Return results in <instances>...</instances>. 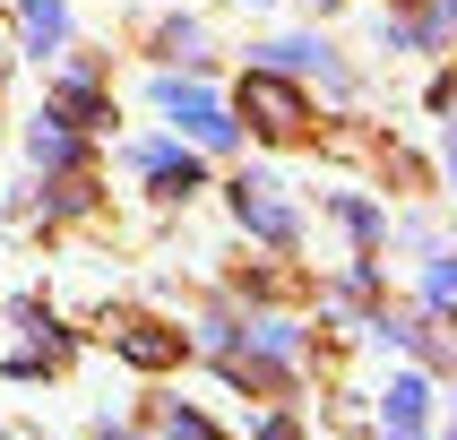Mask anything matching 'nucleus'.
Here are the masks:
<instances>
[{"label": "nucleus", "instance_id": "nucleus-10", "mask_svg": "<svg viewBox=\"0 0 457 440\" xmlns=\"http://www.w3.org/2000/svg\"><path fill=\"white\" fill-rule=\"evenodd\" d=\"M121 354L155 371V362H173V354H181V336H164V328H121Z\"/></svg>", "mask_w": 457, "mask_h": 440}, {"label": "nucleus", "instance_id": "nucleus-9", "mask_svg": "<svg viewBox=\"0 0 457 440\" xmlns=\"http://www.w3.org/2000/svg\"><path fill=\"white\" fill-rule=\"evenodd\" d=\"M155 52H164V61H207V26L199 18H164L155 26Z\"/></svg>", "mask_w": 457, "mask_h": 440}, {"label": "nucleus", "instance_id": "nucleus-12", "mask_svg": "<svg viewBox=\"0 0 457 440\" xmlns=\"http://www.w3.org/2000/svg\"><path fill=\"white\" fill-rule=\"evenodd\" d=\"M337 216H345V233H354V242H380V233H388V216H380L371 199H337Z\"/></svg>", "mask_w": 457, "mask_h": 440}, {"label": "nucleus", "instance_id": "nucleus-8", "mask_svg": "<svg viewBox=\"0 0 457 440\" xmlns=\"http://www.w3.org/2000/svg\"><path fill=\"white\" fill-rule=\"evenodd\" d=\"M26 155H35L44 173H70L78 164V129L61 121V112H35V121H26Z\"/></svg>", "mask_w": 457, "mask_h": 440}, {"label": "nucleus", "instance_id": "nucleus-3", "mask_svg": "<svg viewBox=\"0 0 457 440\" xmlns=\"http://www.w3.org/2000/svg\"><path fill=\"white\" fill-rule=\"evenodd\" d=\"M233 216H242L259 242H277V251H294V233H303V216L277 199V181H268V173H242V181H233Z\"/></svg>", "mask_w": 457, "mask_h": 440}, {"label": "nucleus", "instance_id": "nucleus-17", "mask_svg": "<svg viewBox=\"0 0 457 440\" xmlns=\"http://www.w3.org/2000/svg\"><path fill=\"white\" fill-rule=\"evenodd\" d=\"M9 44H18V35H9V26H0V61H9Z\"/></svg>", "mask_w": 457, "mask_h": 440}, {"label": "nucleus", "instance_id": "nucleus-13", "mask_svg": "<svg viewBox=\"0 0 457 440\" xmlns=\"http://www.w3.org/2000/svg\"><path fill=\"white\" fill-rule=\"evenodd\" d=\"M164 440H216V423H207V414H190L173 397V406H164Z\"/></svg>", "mask_w": 457, "mask_h": 440}, {"label": "nucleus", "instance_id": "nucleus-4", "mask_svg": "<svg viewBox=\"0 0 457 440\" xmlns=\"http://www.w3.org/2000/svg\"><path fill=\"white\" fill-rule=\"evenodd\" d=\"M129 164H138L164 199H190V190H199V155L181 147V138H138V147H129Z\"/></svg>", "mask_w": 457, "mask_h": 440}, {"label": "nucleus", "instance_id": "nucleus-5", "mask_svg": "<svg viewBox=\"0 0 457 440\" xmlns=\"http://www.w3.org/2000/svg\"><path fill=\"white\" fill-rule=\"evenodd\" d=\"M9 35H18V52L52 61V52L70 44V9H61V0H18V18H9Z\"/></svg>", "mask_w": 457, "mask_h": 440}, {"label": "nucleus", "instance_id": "nucleus-16", "mask_svg": "<svg viewBox=\"0 0 457 440\" xmlns=\"http://www.w3.org/2000/svg\"><path fill=\"white\" fill-rule=\"evenodd\" d=\"M259 440H303V432H294V423L277 414V423H259Z\"/></svg>", "mask_w": 457, "mask_h": 440}, {"label": "nucleus", "instance_id": "nucleus-1", "mask_svg": "<svg viewBox=\"0 0 457 440\" xmlns=\"http://www.w3.org/2000/svg\"><path fill=\"white\" fill-rule=\"evenodd\" d=\"M155 112H164V121H173L190 147H207V155H225L233 138H242V121L225 112V95H216L207 78H181V70L155 78Z\"/></svg>", "mask_w": 457, "mask_h": 440}, {"label": "nucleus", "instance_id": "nucleus-7", "mask_svg": "<svg viewBox=\"0 0 457 440\" xmlns=\"http://www.w3.org/2000/svg\"><path fill=\"white\" fill-rule=\"evenodd\" d=\"M70 129H104L112 121V95L96 87V70H61V104H52Z\"/></svg>", "mask_w": 457, "mask_h": 440}, {"label": "nucleus", "instance_id": "nucleus-14", "mask_svg": "<svg viewBox=\"0 0 457 440\" xmlns=\"http://www.w3.org/2000/svg\"><path fill=\"white\" fill-rule=\"evenodd\" d=\"M251 336L268 345V354H294V345H303V336H294V320H277V311H268V320H251Z\"/></svg>", "mask_w": 457, "mask_h": 440}, {"label": "nucleus", "instance_id": "nucleus-6", "mask_svg": "<svg viewBox=\"0 0 457 440\" xmlns=\"http://www.w3.org/2000/svg\"><path fill=\"white\" fill-rule=\"evenodd\" d=\"M259 70H311V78H328V87H345V70H337V52L320 44V35H277V44H259Z\"/></svg>", "mask_w": 457, "mask_h": 440}, {"label": "nucleus", "instance_id": "nucleus-18", "mask_svg": "<svg viewBox=\"0 0 457 440\" xmlns=\"http://www.w3.org/2000/svg\"><path fill=\"white\" fill-rule=\"evenodd\" d=\"M104 440H129V432H104Z\"/></svg>", "mask_w": 457, "mask_h": 440}, {"label": "nucleus", "instance_id": "nucleus-2", "mask_svg": "<svg viewBox=\"0 0 457 440\" xmlns=\"http://www.w3.org/2000/svg\"><path fill=\"white\" fill-rule=\"evenodd\" d=\"M233 112H242L259 138H303V129H311L303 87H294L285 70H259V61H251V78H242V95H233Z\"/></svg>", "mask_w": 457, "mask_h": 440}, {"label": "nucleus", "instance_id": "nucleus-11", "mask_svg": "<svg viewBox=\"0 0 457 440\" xmlns=\"http://www.w3.org/2000/svg\"><path fill=\"white\" fill-rule=\"evenodd\" d=\"M423 406H432V388H423V380H397V388H388V423H397L406 440H414V423H423Z\"/></svg>", "mask_w": 457, "mask_h": 440}, {"label": "nucleus", "instance_id": "nucleus-15", "mask_svg": "<svg viewBox=\"0 0 457 440\" xmlns=\"http://www.w3.org/2000/svg\"><path fill=\"white\" fill-rule=\"evenodd\" d=\"M449 294H457V277H449V259H432V277H423V303H432V311H449Z\"/></svg>", "mask_w": 457, "mask_h": 440}]
</instances>
